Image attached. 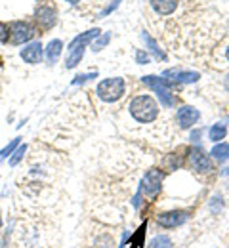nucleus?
Listing matches in <instances>:
<instances>
[{
  "label": "nucleus",
  "mask_w": 229,
  "mask_h": 248,
  "mask_svg": "<svg viewBox=\"0 0 229 248\" xmlns=\"http://www.w3.org/2000/svg\"><path fill=\"white\" fill-rule=\"evenodd\" d=\"M159 36L170 46L174 54L183 58H197L208 54L224 38L226 27L222 16L204 4L178 14L164 21H153Z\"/></svg>",
  "instance_id": "obj_1"
},
{
  "label": "nucleus",
  "mask_w": 229,
  "mask_h": 248,
  "mask_svg": "<svg viewBox=\"0 0 229 248\" xmlns=\"http://www.w3.org/2000/svg\"><path fill=\"white\" fill-rule=\"evenodd\" d=\"M128 113H130V117L136 123H155L159 119V103L151 95L141 93V95H136L128 103Z\"/></svg>",
  "instance_id": "obj_2"
},
{
  "label": "nucleus",
  "mask_w": 229,
  "mask_h": 248,
  "mask_svg": "<svg viewBox=\"0 0 229 248\" xmlns=\"http://www.w3.org/2000/svg\"><path fill=\"white\" fill-rule=\"evenodd\" d=\"M98 34H99V29H90V31L78 34V36L69 44V48H67V60H65L67 69H75L78 63L82 62L86 46H88V44H90V40H92V38H96Z\"/></svg>",
  "instance_id": "obj_3"
},
{
  "label": "nucleus",
  "mask_w": 229,
  "mask_h": 248,
  "mask_svg": "<svg viewBox=\"0 0 229 248\" xmlns=\"http://www.w3.org/2000/svg\"><path fill=\"white\" fill-rule=\"evenodd\" d=\"M96 92H98L99 99H103L105 103H115V101H119L124 95V92H126V82L121 77L105 78V80H101L98 84Z\"/></svg>",
  "instance_id": "obj_4"
},
{
  "label": "nucleus",
  "mask_w": 229,
  "mask_h": 248,
  "mask_svg": "<svg viewBox=\"0 0 229 248\" xmlns=\"http://www.w3.org/2000/svg\"><path fill=\"white\" fill-rule=\"evenodd\" d=\"M143 84H147L151 90H155V93H157V97H159V101H161L163 107L168 109V107H174L176 105V95L168 90V82L164 78L149 75V77H143Z\"/></svg>",
  "instance_id": "obj_5"
},
{
  "label": "nucleus",
  "mask_w": 229,
  "mask_h": 248,
  "mask_svg": "<svg viewBox=\"0 0 229 248\" xmlns=\"http://www.w3.org/2000/svg\"><path fill=\"white\" fill-rule=\"evenodd\" d=\"M164 174L157 168H151L143 180H141V187H139V195H145L147 199H155L159 193H161V187H163Z\"/></svg>",
  "instance_id": "obj_6"
},
{
  "label": "nucleus",
  "mask_w": 229,
  "mask_h": 248,
  "mask_svg": "<svg viewBox=\"0 0 229 248\" xmlns=\"http://www.w3.org/2000/svg\"><path fill=\"white\" fill-rule=\"evenodd\" d=\"M34 21H36V25H38L40 29H44V31L52 29V27L56 25V21H58V12H56V8H54L52 4H40V6L36 8V12H34Z\"/></svg>",
  "instance_id": "obj_7"
},
{
  "label": "nucleus",
  "mask_w": 229,
  "mask_h": 248,
  "mask_svg": "<svg viewBox=\"0 0 229 248\" xmlns=\"http://www.w3.org/2000/svg\"><path fill=\"white\" fill-rule=\"evenodd\" d=\"M189 166H191V170H195L198 174H210L214 170L210 156L198 147L189 151Z\"/></svg>",
  "instance_id": "obj_8"
},
{
  "label": "nucleus",
  "mask_w": 229,
  "mask_h": 248,
  "mask_svg": "<svg viewBox=\"0 0 229 248\" xmlns=\"http://www.w3.org/2000/svg\"><path fill=\"white\" fill-rule=\"evenodd\" d=\"M34 36V29L25 21H15L10 25V42L12 44H23L29 42Z\"/></svg>",
  "instance_id": "obj_9"
},
{
  "label": "nucleus",
  "mask_w": 229,
  "mask_h": 248,
  "mask_svg": "<svg viewBox=\"0 0 229 248\" xmlns=\"http://www.w3.org/2000/svg\"><path fill=\"white\" fill-rule=\"evenodd\" d=\"M189 214L183 212V210H172V212H164V214H159L157 217V223L164 227V229H174V227H180L187 221Z\"/></svg>",
  "instance_id": "obj_10"
},
{
  "label": "nucleus",
  "mask_w": 229,
  "mask_h": 248,
  "mask_svg": "<svg viewBox=\"0 0 229 248\" xmlns=\"http://www.w3.org/2000/svg\"><path fill=\"white\" fill-rule=\"evenodd\" d=\"M198 119H200L198 109L191 107V105H183L176 113V123H178L180 128H191L193 124L198 123Z\"/></svg>",
  "instance_id": "obj_11"
},
{
  "label": "nucleus",
  "mask_w": 229,
  "mask_h": 248,
  "mask_svg": "<svg viewBox=\"0 0 229 248\" xmlns=\"http://www.w3.org/2000/svg\"><path fill=\"white\" fill-rule=\"evenodd\" d=\"M19 56H21L23 62L29 63V65L40 63V60H42V44H40V42H33V44H29V46H25Z\"/></svg>",
  "instance_id": "obj_12"
},
{
  "label": "nucleus",
  "mask_w": 229,
  "mask_h": 248,
  "mask_svg": "<svg viewBox=\"0 0 229 248\" xmlns=\"http://www.w3.org/2000/svg\"><path fill=\"white\" fill-rule=\"evenodd\" d=\"M164 77H174L176 82H197L200 75L195 71H166Z\"/></svg>",
  "instance_id": "obj_13"
},
{
  "label": "nucleus",
  "mask_w": 229,
  "mask_h": 248,
  "mask_svg": "<svg viewBox=\"0 0 229 248\" xmlns=\"http://www.w3.org/2000/svg\"><path fill=\"white\" fill-rule=\"evenodd\" d=\"M61 48H63L61 40H52L48 44V48H46V60L50 63H56L58 58H60V54H61Z\"/></svg>",
  "instance_id": "obj_14"
},
{
  "label": "nucleus",
  "mask_w": 229,
  "mask_h": 248,
  "mask_svg": "<svg viewBox=\"0 0 229 248\" xmlns=\"http://www.w3.org/2000/svg\"><path fill=\"white\" fill-rule=\"evenodd\" d=\"M226 134H228V128H226V124L218 123V124H214V126L208 130V140L218 143V141H222V140L226 138Z\"/></svg>",
  "instance_id": "obj_15"
},
{
  "label": "nucleus",
  "mask_w": 229,
  "mask_h": 248,
  "mask_svg": "<svg viewBox=\"0 0 229 248\" xmlns=\"http://www.w3.org/2000/svg\"><path fill=\"white\" fill-rule=\"evenodd\" d=\"M210 155L214 156L216 160H220V162H226L229 158V143H226V141H224V143H218V145L210 151Z\"/></svg>",
  "instance_id": "obj_16"
},
{
  "label": "nucleus",
  "mask_w": 229,
  "mask_h": 248,
  "mask_svg": "<svg viewBox=\"0 0 229 248\" xmlns=\"http://www.w3.org/2000/svg\"><path fill=\"white\" fill-rule=\"evenodd\" d=\"M141 38L145 40V44H147V48H149V50H151V52H153V54L157 56V60H166V56H164V52H163V50H161V48H159V44L155 42V38H151V36H149V34H147V32H145V31H143V34H141Z\"/></svg>",
  "instance_id": "obj_17"
},
{
  "label": "nucleus",
  "mask_w": 229,
  "mask_h": 248,
  "mask_svg": "<svg viewBox=\"0 0 229 248\" xmlns=\"http://www.w3.org/2000/svg\"><path fill=\"white\" fill-rule=\"evenodd\" d=\"M149 248H174V243H172V239L166 237V235H157V237L151 239Z\"/></svg>",
  "instance_id": "obj_18"
},
{
  "label": "nucleus",
  "mask_w": 229,
  "mask_h": 248,
  "mask_svg": "<svg viewBox=\"0 0 229 248\" xmlns=\"http://www.w3.org/2000/svg\"><path fill=\"white\" fill-rule=\"evenodd\" d=\"M63 2H67L69 6H73V8H82L84 10V4H90V8H94L96 4H103L101 0H63Z\"/></svg>",
  "instance_id": "obj_19"
},
{
  "label": "nucleus",
  "mask_w": 229,
  "mask_h": 248,
  "mask_svg": "<svg viewBox=\"0 0 229 248\" xmlns=\"http://www.w3.org/2000/svg\"><path fill=\"white\" fill-rule=\"evenodd\" d=\"M25 153H27V145H17V151H15L14 156L10 158V164H12V166H15V164L25 156Z\"/></svg>",
  "instance_id": "obj_20"
},
{
  "label": "nucleus",
  "mask_w": 229,
  "mask_h": 248,
  "mask_svg": "<svg viewBox=\"0 0 229 248\" xmlns=\"http://www.w3.org/2000/svg\"><path fill=\"white\" fill-rule=\"evenodd\" d=\"M17 145H19V138H15V140H14V141H12L8 147H4V149L0 151V162H2L4 158H8V155H10V153H12V151H14Z\"/></svg>",
  "instance_id": "obj_21"
},
{
  "label": "nucleus",
  "mask_w": 229,
  "mask_h": 248,
  "mask_svg": "<svg viewBox=\"0 0 229 248\" xmlns=\"http://www.w3.org/2000/svg\"><path fill=\"white\" fill-rule=\"evenodd\" d=\"M109 38H111V34H109V32H103V36H101V38H98V40L94 42V46H92V48L98 52V50H101V48H103V46L109 42Z\"/></svg>",
  "instance_id": "obj_22"
},
{
  "label": "nucleus",
  "mask_w": 229,
  "mask_h": 248,
  "mask_svg": "<svg viewBox=\"0 0 229 248\" xmlns=\"http://www.w3.org/2000/svg\"><path fill=\"white\" fill-rule=\"evenodd\" d=\"M218 62H224V65H229V42L224 46V50H220Z\"/></svg>",
  "instance_id": "obj_23"
},
{
  "label": "nucleus",
  "mask_w": 229,
  "mask_h": 248,
  "mask_svg": "<svg viewBox=\"0 0 229 248\" xmlns=\"http://www.w3.org/2000/svg\"><path fill=\"white\" fill-rule=\"evenodd\" d=\"M136 62L139 63V65H143V63H149V56H147L145 52H137V54H136Z\"/></svg>",
  "instance_id": "obj_24"
},
{
  "label": "nucleus",
  "mask_w": 229,
  "mask_h": 248,
  "mask_svg": "<svg viewBox=\"0 0 229 248\" xmlns=\"http://www.w3.org/2000/svg\"><path fill=\"white\" fill-rule=\"evenodd\" d=\"M8 27L4 25V23H0V42H6V38H8Z\"/></svg>",
  "instance_id": "obj_25"
},
{
  "label": "nucleus",
  "mask_w": 229,
  "mask_h": 248,
  "mask_svg": "<svg viewBox=\"0 0 229 248\" xmlns=\"http://www.w3.org/2000/svg\"><path fill=\"white\" fill-rule=\"evenodd\" d=\"M119 2H121V0H113V2H111V4H109V8H107V10H105V12H103V14H111V12H113V10H115V8H117V6H119Z\"/></svg>",
  "instance_id": "obj_26"
},
{
  "label": "nucleus",
  "mask_w": 229,
  "mask_h": 248,
  "mask_svg": "<svg viewBox=\"0 0 229 248\" xmlns=\"http://www.w3.org/2000/svg\"><path fill=\"white\" fill-rule=\"evenodd\" d=\"M224 88H226V90L229 92V75L226 77V80H224Z\"/></svg>",
  "instance_id": "obj_27"
},
{
  "label": "nucleus",
  "mask_w": 229,
  "mask_h": 248,
  "mask_svg": "<svg viewBox=\"0 0 229 248\" xmlns=\"http://www.w3.org/2000/svg\"><path fill=\"white\" fill-rule=\"evenodd\" d=\"M0 229H2V217H0Z\"/></svg>",
  "instance_id": "obj_28"
},
{
  "label": "nucleus",
  "mask_w": 229,
  "mask_h": 248,
  "mask_svg": "<svg viewBox=\"0 0 229 248\" xmlns=\"http://www.w3.org/2000/svg\"><path fill=\"white\" fill-rule=\"evenodd\" d=\"M226 174H229V168H228V170H226Z\"/></svg>",
  "instance_id": "obj_29"
}]
</instances>
